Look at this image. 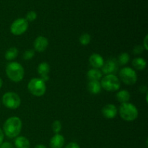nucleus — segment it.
<instances>
[{
    "mask_svg": "<svg viewBox=\"0 0 148 148\" xmlns=\"http://www.w3.org/2000/svg\"><path fill=\"white\" fill-rule=\"evenodd\" d=\"M22 121L20 118L16 116L7 119L3 126V130L5 135L9 138L17 137L22 130Z\"/></svg>",
    "mask_w": 148,
    "mask_h": 148,
    "instance_id": "f257e3e1",
    "label": "nucleus"
},
{
    "mask_svg": "<svg viewBox=\"0 0 148 148\" xmlns=\"http://www.w3.org/2000/svg\"><path fill=\"white\" fill-rule=\"evenodd\" d=\"M6 74L10 80L19 82L24 77V69L17 62H10L6 66Z\"/></svg>",
    "mask_w": 148,
    "mask_h": 148,
    "instance_id": "f03ea898",
    "label": "nucleus"
},
{
    "mask_svg": "<svg viewBox=\"0 0 148 148\" xmlns=\"http://www.w3.org/2000/svg\"><path fill=\"white\" fill-rule=\"evenodd\" d=\"M120 116L127 121H133L138 117V110L130 103H121L119 107Z\"/></svg>",
    "mask_w": 148,
    "mask_h": 148,
    "instance_id": "7ed1b4c3",
    "label": "nucleus"
},
{
    "mask_svg": "<svg viewBox=\"0 0 148 148\" xmlns=\"http://www.w3.org/2000/svg\"><path fill=\"white\" fill-rule=\"evenodd\" d=\"M27 88L30 93L37 97L44 95L46 90V83L40 78H33L30 79Z\"/></svg>",
    "mask_w": 148,
    "mask_h": 148,
    "instance_id": "20e7f679",
    "label": "nucleus"
},
{
    "mask_svg": "<svg viewBox=\"0 0 148 148\" xmlns=\"http://www.w3.org/2000/svg\"><path fill=\"white\" fill-rule=\"evenodd\" d=\"M101 88L109 92L118 90L120 88L121 84L119 78L114 75H106L101 82Z\"/></svg>",
    "mask_w": 148,
    "mask_h": 148,
    "instance_id": "39448f33",
    "label": "nucleus"
},
{
    "mask_svg": "<svg viewBox=\"0 0 148 148\" xmlns=\"http://www.w3.org/2000/svg\"><path fill=\"white\" fill-rule=\"evenodd\" d=\"M2 103L5 107L10 109H16L21 104L20 96L15 92H8L2 96Z\"/></svg>",
    "mask_w": 148,
    "mask_h": 148,
    "instance_id": "423d86ee",
    "label": "nucleus"
},
{
    "mask_svg": "<svg viewBox=\"0 0 148 148\" xmlns=\"http://www.w3.org/2000/svg\"><path fill=\"white\" fill-rule=\"evenodd\" d=\"M119 76L122 82L128 85H133L137 82V75L134 69L130 67H124L120 70Z\"/></svg>",
    "mask_w": 148,
    "mask_h": 148,
    "instance_id": "0eeeda50",
    "label": "nucleus"
},
{
    "mask_svg": "<svg viewBox=\"0 0 148 148\" xmlns=\"http://www.w3.org/2000/svg\"><path fill=\"white\" fill-rule=\"evenodd\" d=\"M28 28V22L25 18H18L14 20L11 25L10 31L14 36L23 34Z\"/></svg>",
    "mask_w": 148,
    "mask_h": 148,
    "instance_id": "6e6552de",
    "label": "nucleus"
},
{
    "mask_svg": "<svg viewBox=\"0 0 148 148\" xmlns=\"http://www.w3.org/2000/svg\"><path fill=\"white\" fill-rule=\"evenodd\" d=\"M103 73L106 75H114L116 72L117 69H118V65H117V62L115 59H108L105 63L103 64L102 67Z\"/></svg>",
    "mask_w": 148,
    "mask_h": 148,
    "instance_id": "1a4fd4ad",
    "label": "nucleus"
},
{
    "mask_svg": "<svg viewBox=\"0 0 148 148\" xmlns=\"http://www.w3.org/2000/svg\"><path fill=\"white\" fill-rule=\"evenodd\" d=\"M101 112H102L103 116L105 118L111 119L115 118L116 116L117 115L118 111H117L116 107L114 105H113V104H107L102 108Z\"/></svg>",
    "mask_w": 148,
    "mask_h": 148,
    "instance_id": "9d476101",
    "label": "nucleus"
},
{
    "mask_svg": "<svg viewBox=\"0 0 148 148\" xmlns=\"http://www.w3.org/2000/svg\"><path fill=\"white\" fill-rule=\"evenodd\" d=\"M49 45V40L43 36H38L34 41L35 50L38 52H43L47 49Z\"/></svg>",
    "mask_w": 148,
    "mask_h": 148,
    "instance_id": "9b49d317",
    "label": "nucleus"
},
{
    "mask_svg": "<svg viewBox=\"0 0 148 148\" xmlns=\"http://www.w3.org/2000/svg\"><path fill=\"white\" fill-rule=\"evenodd\" d=\"M90 64L94 68V69H98L101 68L104 64L103 59L101 55L98 53H93L91 55L89 58Z\"/></svg>",
    "mask_w": 148,
    "mask_h": 148,
    "instance_id": "f8f14e48",
    "label": "nucleus"
},
{
    "mask_svg": "<svg viewBox=\"0 0 148 148\" xmlns=\"http://www.w3.org/2000/svg\"><path fill=\"white\" fill-rule=\"evenodd\" d=\"M64 145V137L59 134H56L50 140L51 148H62Z\"/></svg>",
    "mask_w": 148,
    "mask_h": 148,
    "instance_id": "ddd939ff",
    "label": "nucleus"
},
{
    "mask_svg": "<svg viewBox=\"0 0 148 148\" xmlns=\"http://www.w3.org/2000/svg\"><path fill=\"white\" fill-rule=\"evenodd\" d=\"M88 89L90 93L96 95L100 93L101 90V85L98 81L90 80L88 85Z\"/></svg>",
    "mask_w": 148,
    "mask_h": 148,
    "instance_id": "4468645a",
    "label": "nucleus"
},
{
    "mask_svg": "<svg viewBox=\"0 0 148 148\" xmlns=\"http://www.w3.org/2000/svg\"><path fill=\"white\" fill-rule=\"evenodd\" d=\"M14 146L16 148H30V142L23 136L17 137L14 140Z\"/></svg>",
    "mask_w": 148,
    "mask_h": 148,
    "instance_id": "2eb2a0df",
    "label": "nucleus"
},
{
    "mask_svg": "<svg viewBox=\"0 0 148 148\" xmlns=\"http://www.w3.org/2000/svg\"><path fill=\"white\" fill-rule=\"evenodd\" d=\"M116 99L119 102L121 103H128L130 99V94L126 90L119 91L116 94Z\"/></svg>",
    "mask_w": 148,
    "mask_h": 148,
    "instance_id": "dca6fc26",
    "label": "nucleus"
},
{
    "mask_svg": "<svg viewBox=\"0 0 148 148\" xmlns=\"http://www.w3.org/2000/svg\"><path fill=\"white\" fill-rule=\"evenodd\" d=\"M87 76L90 80L98 81L102 77V73L98 69H94L93 68V69H91L88 71Z\"/></svg>",
    "mask_w": 148,
    "mask_h": 148,
    "instance_id": "f3484780",
    "label": "nucleus"
},
{
    "mask_svg": "<svg viewBox=\"0 0 148 148\" xmlns=\"http://www.w3.org/2000/svg\"><path fill=\"white\" fill-rule=\"evenodd\" d=\"M132 65L137 70H143L147 66V63L143 58H135L132 61Z\"/></svg>",
    "mask_w": 148,
    "mask_h": 148,
    "instance_id": "a211bd4d",
    "label": "nucleus"
},
{
    "mask_svg": "<svg viewBox=\"0 0 148 148\" xmlns=\"http://www.w3.org/2000/svg\"><path fill=\"white\" fill-rule=\"evenodd\" d=\"M18 55V50L15 47H12L7 49L5 53V59L8 61L13 60Z\"/></svg>",
    "mask_w": 148,
    "mask_h": 148,
    "instance_id": "6ab92c4d",
    "label": "nucleus"
},
{
    "mask_svg": "<svg viewBox=\"0 0 148 148\" xmlns=\"http://www.w3.org/2000/svg\"><path fill=\"white\" fill-rule=\"evenodd\" d=\"M49 71H50V66L46 62H41L38 66V72L40 74V76L48 75Z\"/></svg>",
    "mask_w": 148,
    "mask_h": 148,
    "instance_id": "aec40b11",
    "label": "nucleus"
},
{
    "mask_svg": "<svg viewBox=\"0 0 148 148\" xmlns=\"http://www.w3.org/2000/svg\"><path fill=\"white\" fill-rule=\"evenodd\" d=\"M129 62H130V55L127 53H122L119 56L118 62L119 63V64H127Z\"/></svg>",
    "mask_w": 148,
    "mask_h": 148,
    "instance_id": "412c9836",
    "label": "nucleus"
},
{
    "mask_svg": "<svg viewBox=\"0 0 148 148\" xmlns=\"http://www.w3.org/2000/svg\"><path fill=\"white\" fill-rule=\"evenodd\" d=\"M91 40V37L88 33H83L82 36L79 37V42L83 46H87L90 43Z\"/></svg>",
    "mask_w": 148,
    "mask_h": 148,
    "instance_id": "4be33fe9",
    "label": "nucleus"
},
{
    "mask_svg": "<svg viewBox=\"0 0 148 148\" xmlns=\"http://www.w3.org/2000/svg\"><path fill=\"white\" fill-rule=\"evenodd\" d=\"M52 130L55 134H59L62 130V124H61L60 121H58V120L53 121V124H52Z\"/></svg>",
    "mask_w": 148,
    "mask_h": 148,
    "instance_id": "5701e85b",
    "label": "nucleus"
},
{
    "mask_svg": "<svg viewBox=\"0 0 148 148\" xmlns=\"http://www.w3.org/2000/svg\"><path fill=\"white\" fill-rule=\"evenodd\" d=\"M35 56V51L33 49H29V50L25 51L23 53V59L25 60H30L33 59V56Z\"/></svg>",
    "mask_w": 148,
    "mask_h": 148,
    "instance_id": "b1692460",
    "label": "nucleus"
},
{
    "mask_svg": "<svg viewBox=\"0 0 148 148\" xmlns=\"http://www.w3.org/2000/svg\"><path fill=\"white\" fill-rule=\"evenodd\" d=\"M36 17H37V14H36V12L30 11L27 13V14H26L25 20H27V21L32 22V21H34V20L36 19Z\"/></svg>",
    "mask_w": 148,
    "mask_h": 148,
    "instance_id": "393cba45",
    "label": "nucleus"
},
{
    "mask_svg": "<svg viewBox=\"0 0 148 148\" xmlns=\"http://www.w3.org/2000/svg\"><path fill=\"white\" fill-rule=\"evenodd\" d=\"M144 51V48L141 45H137L133 49V52H134V54H140L142 53Z\"/></svg>",
    "mask_w": 148,
    "mask_h": 148,
    "instance_id": "a878e982",
    "label": "nucleus"
},
{
    "mask_svg": "<svg viewBox=\"0 0 148 148\" xmlns=\"http://www.w3.org/2000/svg\"><path fill=\"white\" fill-rule=\"evenodd\" d=\"M0 148H14V147L11 143L5 142V143H2L0 145Z\"/></svg>",
    "mask_w": 148,
    "mask_h": 148,
    "instance_id": "bb28decb",
    "label": "nucleus"
},
{
    "mask_svg": "<svg viewBox=\"0 0 148 148\" xmlns=\"http://www.w3.org/2000/svg\"><path fill=\"white\" fill-rule=\"evenodd\" d=\"M64 148H80L79 145L76 143H70L67 145Z\"/></svg>",
    "mask_w": 148,
    "mask_h": 148,
    "instance_id": "cd10ccee",
    "label": "nucleus"
},
{
    "mask_svg": "<svg viewBox=\"0 0 148 148\" xmlns=\"http://www.w3.org/2000/svg\"><path fill=\"white\" fill-rule=\"evenodd\" d=\"M147 39H148V36H146L145 38L144 39V42H143V48L145 51H147L148 47H147Z\"/></svg>",
    "mask_w": 148,
    "mask_h": 148,
    "instance_id": "c85d7f7f",
    "label": "nucleus"
},
{
    "mask_svg": "<svg viewBox=\"0 0 148 148\" xmlns=\"http://www.w3.org/2000/svg\"><path fill=\"white\" fill-rule=\"evenodd\" d=\"M3 141H4V132L0 129V145L3 143Z\"/></svg>",
    "mask_w": 148,
    "mask_h": 148,
    "instance_id": "c756f323",
    "label": "nucleus"
},
{
    "mask_svg": "<svg viewBox=\"0 0 148 148\" xmlns=\"http://www.w3.org/2000/svg\"><path fill=\"white\" fill-rule=\"evenodd\" d=\"M40 79H41L43 81V82H46V81L49 80V75H42V76H41V78H40Z\"/></svg>",
    "mask_w": 148,
    "mask_h": 148,
    "instance_id": "7c9ffc66",
    "label": "nucleus"
},
{
    "mask_svg": "<svg viewBox=\"0 0 148 148\" xmlns=\"http://www.w3.org/2000/svg\"><path fill=\"white\" fill-rule=\"evenodd\" d=\"M140 92H147V88L146 86H142L141 88H140Z\"/></svg>",
    "mask_w": 148,
    "mask_h": 148,
    "instance_id": "2f4dec72",
    "label": "nucleus"
},
{
    "mask_svg": "<svg viewBox=\"0 0 148 148\" xmlns=\"http://www.w3.org/2000/svg\"><path fill=\"white\" fill-rule=\"evenodd\" d=\"M34 148H46V147L43 145H37Z\"/></svg>",
    "mask_w": 148,
    "mask_h": 148,
    "instance_id": "473e14b6",
    "label": "nucleus"
},
{
    "mask_svg": "<svg viewBox=\"0 0 148 148\" xmlns=\"http://www.w3.org/2000/svg\"><path fill=\"white\" fill-rule=\"evenodd\" d=\"M2 84H3V82H2V79L0 78V88H1V86H2Z\"/></svg>",
    "mask_w": 148,
    "mask_h": 148,
    "instance_id": "72a5a7b5",
    "label": "nucleus"
}]
</instances>
